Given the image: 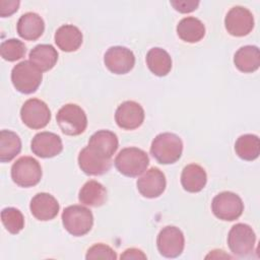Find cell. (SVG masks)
Listing matches in <instances>:
<instances>
[{
    "instance_id": "cell-1",
    "label": "cell",
    "mask_w": 260,
    "mask_h": 260,
    "mask_svg": "<svg viewBox=\"0 0 260 260\" xmlns=\"http://www.w3.org/2000/svg\"><path fill=\"white\" fill-rule=\"evenodd\" d=\"M183 152L181 138L170 132L156 135L151 142L150 153L161 165H171L180 159Z\"/></svg>"
},
{
    "instance_id": "cell-2",
    "label": "cell",
    "mask_w": 260,
    "mask_h": 260,
    "mask_svg": "<svg viewBox=\"0 0 260 260\" xmlns=\"http://www.w3.org/2000/svg\"><path fill=\"white\" fill-rule=\"evenodd\" d=\"M114 164L122 175L138 177L146 171L149 165V157L144 150L138 147H125L119 151Z\"/></svg>"
},
{
    "instance_id": "cell-3",
    "label": "cell",
    "mask_w": 260,
    "mask_h": 260,
    "mask_svg": "<svg viewBox=\"0 0 260 260\" xmlns=\"http://www.w3.org/2000/svg\"><path fill=\"white\" fill-rule=\"evenodd\" d=\"M43 79L42 71L29 60L17 63L11 70V81L14 88L24 94L35 92Z\"/></svg>"
},
{
    "instance_id": "cell-4",
    "label": "cell",
    "mask_w": 260,
    "mask_h": 260,
    "mask_svg": "<svg viewBox=\"0 0 260 260\" xmlns=\"http://www.w3.org/2000/svg\"><path fill=\"white\" fill-rule=\"evenodd\" d=\"M64 229L75 237L86 235L93 225L92 212L82 205L67 206L62 212Z\"/></svg>"
},
{
    "instance_id": "cell-5",
    "label": "cell",
    "mask_w": 260,
    "mask_h": 260,
    "mask_svg": "<svg viewBox=\"0 0 260 260\" xmlns=\"http://www.w3.org/2000/svg\"><path fill=\"white\" fill-rule=\"evenodd\" d=\"M56 121L61 131L69 136H77L83 133L87 126L85 112L76 104H66L59 109Z\"/></svg>"
},
{
    "instance_id": "cell-6",
    "label": "cell",
    "mask_w": 260,
    "mask_h": 260,
    "mask_svg": "<svg viewBox=\"0 0 260 260\" xmlns=\"http://www.w3.org/2000/svg\"><path fill=\"white\" fill-rule=\"evenodd\" d=\"M40 162L31 156H21L11 167V179L19 187L36 186L42 179Z\"/></svg>"
},
{
    "instance_id": "cell-7",
    "label": "cell",
    "mask_w": 260,
    "mask_h": 260,
    "mask_svg": "<svg viewBox=\"0 0 260 260\" xmlns=\"http://www.w3.org/2000/svg\"><path fill=\"white\" fill-rule=\"evenodd\" d=\"M211 210L217 218L225 221H233L242 215L244 211V203L238 194L223 191L215 195L212 199Z\"/></svg>"
},
{
    "instance_id": "cell-8",
    "label": "cell",
    "mask_w": 260,
    "mask_h": 260,
    "mask_svg": "<svg viewBox=\"0 0 260 260\" xmlns=\"http://www.w3.org/2000/svg\"><path fill=\"white\" fill-rule=\"evenodd\" d=\"M256 235L246 223H236L228 235V245L231 252L239 257H247L254 251Z\"/></svg>"
},
{
    "instance_id": "cell-9",
    "label": "cell",
    "mask_w": 260,
    "mask_h": 260,
    "mask_svg": "<svg viewBox=\"0 0 260 260\" xmlns=\"http://www.w3.org/2000/svg\"><path fill=\"white\" fill-rule=\"evenodd\" d=\"M22 122L30 129H42L51 120V111L47 104L39 99H29L20 109Z\"/></svg>"
},
{
    "instance_id": "cell-10",
    "label": "cell",
    "mask_w": 260,
    "mask_h": 260,
    "mask_svg": "<svg viewBox=\"0 0 260 260\" xmlns=\"http://www.w3.org/2000/svg\"><path fill=\"white\" fill-rule=\"evenodd\" d=\"M157 250L164 257L176 258L185 247V238L182 231L174 225L165 226L156 238Z\"/></svg>"
},
{
    "instance_id": "cell-11",
    "label": "cell",
    "mask_w": 260,
    "mask_h": 260,
    "mask_svg": "<svg viewBox=\"0 0 260 260\" xmlns=\"http://www.w3.org/2000/svg\"><path fill=\"white\" fill-rule=\"evenodd\" d=\"M224 26L228 32L234 37L247 36L254 27V16L248 8L234 6L225 15Z\"/></svg>"
},
{
    "instance_id": "cell-12",
    "label": "cell",
    "mask_w": 260,
    "mask_h": 260,
    "mask_svg": "<svg viewBox=\"0 0 260 260\" xmlns=\"http://www.w3.org/2000/svg\"><path fill=\"white\" fill-rule=\"evenodd\" d=\"M78 166L86 175L101 176L111 169L112 159L87 145L78 154Z\"/></svg>"
},
{
    "instance_id": "cell-13",
    "label": "cell",
    "mask_w": 260,
    "mask_h": 260,
    "mask_svg": "<svg viewBox=\"0 0 260 260\" xmlns=\"http://www.w3.org/2000/svg\"><path fill=\"white\" fill-rule=\"evenodd\" d=\"M104 63L112 73L126 74L134 67L135 56L126 47L114 46L109 48L105 53Z\"/></svg>"
},
{
    "instance_id": "cell-14",
    "label": "cell",
    "mask_w": 260,
    "mask_h": 260,
    "mask_svg": "<svg viewBox=\"0 0 260 260\" xmlns=\"http://www.w3.org/2000/svg\"><path fill=\"white\" fill-rule=\"evenodd\" d=\"M117 125L125 130H133L141 126L144 121V110L134 101L122 103L115 112Z\"/></svg>"
},
{
    "instance_id": "cell-15",
    "label": "cell",
    "mask_w": 260,
    "mask_h": 260,
    "mask_svg": "<svg viewBox=\"0 0 260 260\" xmlns=\"http://www.w3.org/2000/svg\"><path fill=\"white\" fill-rule=\"evenodd\" d=\"M137 189L145 198H156L160 196L167 186L165 174L158 168H150L138 180Z\"/></svg>"
},
{
    "instance_id": "cell-16",
    "label": "cell",
    "mask_w": 260,
    "mask_h": 260,
    "mask_svg": "<svg viewBox=\"0 0 260 260\" xmlns=\"http://www.w3.org/2000/svg\"><path fill=\"white\" fill-rule=\"evenodd\" d=\"M30 149L37 156L49 158L58 155L63 149V144L59 135L44 131L34 136Z\"/></svg>"
},
{
    "instance_id": "cell-17",
    "label": "cell",
    "mask_w": 260,
    "mask_h": 260,
    "mask_svg": "<svg viewBox=\"0 0 260 260\" xmlns=\"http://www.w3.org/2000/svg\"><path fill=\"white\" fill-rule=\"evenodd\" d=\"M59 203L57 199L46 192L36 194L29 203L31 214L39 220L47 221L57 216L59 212Z\"/></svg>"
},
{
    "instance_id": "cell-18",
    "label": "cell",
    "mask_w": 260,
    "mask_h": 260,
    "mask_svg": "<svg viewBox=\"0 0 260 260\" xmlns=\"http://www.w3.org/2000/svg\"><path fill=\"white\" fill-rule=\"evenodd\" d=\"M17 34L26 41L38 40L45 30L44 19L36 12L22 14L16 24Z\"/></svg>"
},
{
    "instance_id": "cell-19",
    "label": "cell",
    "mask_w": 260,
    "mask_h": 260,
    "mask_svg": "<svg viewBox=\"0 0 260 260\" xmlns=\"http://www.w3.org/2000/svg\"><path fill=\"white\" fill-rule=\"evenodd\" d=\"M55 43L64 52H74L82 44V32L73 24H63L55 32Z\"/></svg>"
},
{
    "instance_id": "cell-20",
    "label": "cell",
    "mask_w": 260,
    "mask_h": 260,
    "mask_svg": "<svg viewBox=\"0 0 260 260\" xmlns=\"http://www.w3.org/2000/svg\"><path fill=\"white\" fill-rule=\"evenodd\" d=\"M206 182L207 175L201 166L197 164H189L183 169L181 174V184L187 192H200L205 187Z\"/></svg>"
},
{
    "instance_id": "cell-21",
    "label": "cell",
    "mask_w": 260,
    "mask_h": 260,
    "mask_svg": "<svg viewBox=\"0 0 260 260\" xmlns=\"http://www.w3.org/2000/svg\"><path fill=\"white\" fill-rule=\"evenodd\" d=\"M28 58L42 72L49 71L58 61V52L52 45L40 44L31 49Z\"/></svg>"
},
{
    "instance_id": "cell-22",
    "label": "cell",
    "mask_w": 260,
    "mask_h": 260,
    "mask_svg": "<svg viewBox=\"0 0 260 260\" xmlns=\"http://www.w3.org/2000/svg\"><path fill=\"white\" fill-rule=\"evenodd\" d=\"M78 200L86 206L100 207L107 201V189L100 182L89 180L79 190Z\"/></svg>"
},
{
    "instance_id": "cell-23",
    "label": "cell",
    "mask_w": 260,
    "mask_h": 260,
    "mask_svg": "<svg viewBox=\"0 0 260 260\" xmlns=\"http://www.w3.org/2000/svg\"><path fill=\"white\" fill-rule=\"evenodd\" d=\"M235 66L244 73H252L260 66V52L258 47L247 45L241 47L234 56Z\"/></svg>"
},
{
    "instance_id": "cell-24",
    "label": "cell",
    "mask_w": 260,
    "mask_h": 260,
    "mask_svg": "<svg viewBox=\"0 0 260 260\" xmlns=\"http://www.w3.org/2000/svg\"><path fill=\"white\" fill-rule=\"evenodd\" d=\"M177 34L184 42L197 43L205 36V26L200 19L194 16H187L179 21Z\"/></svg>"
},
{
    "instance_id": "cell-25",
    "label": "cell",
    "mask_w": 260,
    "mask_h": 260,
    "mask_svg": "<svg viewBox=\"0 0 260 260\" xmlns=\"http://www.w3.org/2000/svg\"><path fill=\"white\" fill-rule=\"evenodd\" d=\"M87 145L93 147L107 157L112 158L118 149L119 141L114 132L110 130H99L90 136Z\"/></svg>"
},
{
    "instance_id": "cell-26",
    "label": "cell",
    "mask_w": 260,
    "mask_h": 260,
    "mask_svg": "<svg viewBox=\"0 0 260 260\" xmlns=\"http://www.w3.org/2000/svg\"><path fill=\"white\" fill-rule=\"evenodd\" d=\"M148 69L156 76H166L172 69V58L170 54L158 47L151 48L146 54Z\"/></svg>"
},
{
    "instance_id": "cell-27",
    "label": "cell",
    "mask_w": 260,
    "mask_h": 260,
    "mask_svg": "<svg viewBox=\"0 0 260 260\" xmlns=\"http://www.w3.org/2000/svg\"><path fill=\"white\" fill-rule=\"evenodd\" d=\"M21 150V140L19 136L10 130L0 132V161L12 160Z\"/></svg>"
},
{
    "instance_id": "cell-28",
    "label": "cell",
    "mask_w": 260,
    "mask_h": 260,
    "mask_svg": "<svg viewBox=\"0 0 260 260\" xmlns=\"http://www.w3.org/2000/svg\"><path fill=\"white\" fill-rule=\"evenodd\" d=\"M235 151L238 156L244 160H254L260 153V140L257 135H241L235 143Z\"/></svg>"
},
{
    "instance_id": "cell-29",
    "label": "cell",
    "mask_w": 260,
    "mask_h": 260,
    "mask_svg": "<svg viewBox=\"0 0 260 260\" xmlns=\"http://www.w3.org/2000/svg\"><path fill=\"white\" fill-rule=\"evenodd\" d=\"M1 220L5 229L15 235L24 228V217L21 211L15 207H6L1 211Z\"/></svg>"
},
{
    "instance_id": "cell-30",
    "label": "cell",
    "mask_w": 260,
    "mask_h": 260,
    "mask_svg": "<svg viewBox=\"0 0 260 260\" xmlns=\"http://www.w3.org/2000/svg\"><path fill=\"white\" fill-rule=\"evenodd\" d=\"M26 52L25 45L17 39H8L1 43L0 54L1 57L9 62H14L16 60L24 57Z\"/></svg>"
},
{
    "instance_id": "cell-31",
    "label": "cell",
    "mask_w": 260,
    "mask_h": 260,
    "mask_svg": "<svg viewBox=\"0 0 260 260\" xmlns=\"http://www.w3.org/2000/svg\"><path fill=\"white\" fill-rule=\"evenodd\" d=\"M85 258L87 260H89V259L115 260V259H117V254L110 246L103 244V243H99V244H94L87 250Z\"/></svg>"
},
{
    "instance_id": "cell-32",
    "label": "cell",
    "mask_w": 260,
    "mask_h": 260,
    "mask_svg": "<svg viewBox=\"0 0 260 260\" xmlns=\"http://www.w3.org/2000/svg\"><path fill=\"white\" fill-rule=\"evenodd\" d=\"M171 5L181 13H189L194 11L198 5L199 1L195 0H173L171 1Z\"/></svg>"
},
{
    "instance_id": "cell-33",
    "label": "cell",
    "mask_w": 260,
    "mask_h": 260,
    "mask_svg": "<svg viewBox=\"0 0 260 260\" xmlns=\"http://www.w3.org/2000/svg\"><path fill=\"white\" fill-rule=\"evenodd\" d=\"M20 2L18 0H1L0 1V15L7 17L17 11Z\"/></svg>"
},
{
    "instance_id": "cell-34",
    "label": "cell",
    "mask_w": 260,
    "mask_h": 260,
    "mask_svg": "<svg viewBox=\"0 0 260 260\" xmlns=\"http://www.w3.org/2000/svg\"><path fill=\"white\" fill-rule=\"evenodd\" d=\"M121 259H134V260H137V259H146V255L139 249H136V248H130V249H127L124 251L123 254H121Z\"/></svg>"
}]
</instances>
